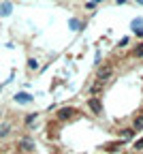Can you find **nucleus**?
I'll use <instances>...</instances> for the list:
<instances>
[{
    "instance_id": "12",
    "label": "nucleus",
    "mask_w": 143,
    "mask_h": 154,
    "mask_svg": "<svg viewBox=\"0 0 143 154\" xmlns=\"http://www.w3.org/2000/svg\"><path fill=\"white\" fill-rule=\"evenodd\" d=\"M100 88H103V86H100V84H94V86L90 88V92H92V94H96V92H100Z\"/></svg>"
},
{
    "instance_id": "1",
    "label": "nucleus",
    "mask_w": 143,
    "mask_h": 154,
    "mask_svg": "<svg viewBox=\"0 0 143 154\" xmlns=\"http://www.w3.org/2000/svg\"><path fill=\"white\" fill-rule=\"evenodd\" d=\"M73 116H77V109L75 107H62V109L58 111V120L60 122H68Z\"/></svg>"
},
{
    "instance_id": "5",
    "label": "nucleus",
    "mask_w": 143,
    "mask_h": 154,
    "mask_svg": "<svg viewBox=\"0 0 143 154\" xmlns=\"http://www.w3.org/2000/svg\"><path fill=\"white\" fill-rule=\"evenodd\" d=\"M117 150H122V141H109V143H105L103 146V152H117Z\"/></svg>"
},
{
    "instance_id": "6",
    "label": "nucleus",
    "mask_w": 143,
    "mask_h": 154,
    "mask_svg": "<svg viewBox=\"0 0 143 154\" xmlns=\"http://www.w3.org/2000/svg\"><path fill=\"white\" fill-rule=\"evenodd\" d=\"M15 101H19V103H30V101H32V96L26 94V92H19V94H15Z\"/></svg>"
},
{
    "instance_id": "7",
    "label": "nucleus",
    "mask_w": 143,
    "mask_h": 154,
    "mask_svg": "<svg viewBox=\"0 0 143 154\" xmlns=\"http://www.w3.org/2000/svg\"><path fill=\"white\" fill-rule=\"evenodd\" d=\"M9 131H11V124H9V122L0 124V137H7V135H9Z\"/></svg>"
},
{
    "instance_id": "14",
    "label": "nucleus",
    "mask_w": 143,
    "mask_h": 154,
    "mask_svg": "<svg viewBox=\"0 0 143 154\" xmlns=\"http://www.w3.org/2000/svg\"><path fill=\"white\" fill-rule=\"evenodd\" d=\"M135 32H137V36H143V28L139 26V28H135Z\"/></svg>"
},
{
    "instance_id": "8",
    "label": "nucleus",
    "mask_w": 143,
    "mask_h": 154,
    "mask_svg": "<svg viewBox=\"0 0 143 154\" xmlns=\"http://www.w3.org/2000/svg\"><path fill=\"white\" fill-rule=\"evenodd\" d=\"M132 56H135V58H143V43H139V45L132 49Z\"/></svg>"
},
{
    "instance_id": "3",
    "label": "nucleus",
    "mask_w": 143,
    "mask_h": 154,
    "mask_svg": "<svg viewBox=\"0 0 143 154\" xmlns=\"http://www.w3.org/2000/svg\"><path fill=\"white\" fill-rule=\"evenodd\" d=\"M88 107H90L94 113H100V111H103V103H100V99H96V96H92V99L88 101Z\"/></svg>"
},
{
    "instance_id": "4",
    "label": "nucleus",
    "mask_w": 143,
    "mask_h": 154,
    "mask_svg": "<svg viewBox=\"0 0 143 154\" xmlns=\"http://www.w3.org/2000/svg\"><path fill=\"white\" fill-rule=\"evenodd\" d=\"M17 148L24 150V152H32V150H34V141H30V139H19V141H17Z\"/></svg>"
},
{
    "instance_id": "17",
    "label": "nucleus",
    "mask_w": 143,
    "mask_h": 154,
    "mask_svg": "<svg viewBox=\"0 0 143 154\" xmlns=\"http://www.w3.org/2000/svg\"><path fill=\"white\" fill-rule=\"evenodd\" d=\"M137 2H139V5H143V0H137Z\"/></svg>"
},
{
    "instance_id": "2",
    "label": "nucleus",
    "mask_w": 143,
    "mask_h": 154,
    "mask_svg": "<svg viewBox=\"0 0 143 154\" xmlns=\"http://www.w3.org/2000/svg\"><path fill=\"white\" fill-rule=\"evenodd\" d=\"M98 82H109L111 79V75H113V69L111 66H103V69H98Z\"/></svg>"
},
{
    "instance_id": "15",
    "label": "nucleus",
    "mask_w": 143,
    "mask_h": 154,
    "mask_svg": "<svg viewBox=\"0 0 143 154\" xmlns=\"http://www.w3.org/2000/svg\"><path fill=\"white\" fill-rule=\"evenodd\" d=\"M90 2H92V5H98V2H103V0H90Z\"/></svg>"
},
{
    "instance_id": "16",
    "label": "nucleus",
    "mask_w": 143,
    "mask_h": 154,
    "mask_svg": "<svg viewBox=\"0 0 143 154\" xmlns=\"http://www.w3.org/2000/svg\"><path fill=\"white\" fill-rule=\"evenodd\" d=\"M115 2H117V5H124V2H126V0H115Z\"/></svg>"
},
{
    "instance_id": "13",
    "label": "nucleus",
    "mask_w": 143,
    "mask_h": 154,
    "mask_svg": "<svg viewBox=\"0 0 143 154\" xmlns=\"http://www.w3.org/2000/svg\"><path fill=\"white\" fill-rule=\"evenodd\" d=\"M132 148H135V150H143V139L135 141V143H132Z\"/></svg>"
},
{
    "instance_id": "11",
    "label": "nucleus",
    "mask_w": 143,
    "mask_h": 154,
    "mask_svg": "<svg viewBox=\"0 0 143 154\" xmlns=\"http://www.w3.org/2000/svg\"><path fill=\"white\" fill-rule=\"evenodd\" d=\"M34 120H36V113H28L26 116V124H32Z\"/></svg>"
},
{
    "instance_id": "10",
    "label": "nucleus",
    "mask_w": 143,
    "mask_h": 154,
    "mask_svg": "<svg viewBox=\"0 0 143 154\" xmlns=\"http://www.w3.org/2000/svg\"><path fill=\"white\" fill-rule=\"evenodd\" d=\"M135 131H143V118H135Z\"/></svg>"
},
{
    "instance_id": "9",
    "label": "nucleus",
    "mask_w": 143,
    "mask_h": 154,
    "mask_svg": "<svg viewBox=\"0 0 143 154\" xmlns=\"http://www.w3.org/2000/svg\"><path fill=\"white\" fill-rule=\"evenodd\" d=\"M135 128H124V131H122V135H124V139H130V137H135Z\"/></svg>"
}]
</instances>
